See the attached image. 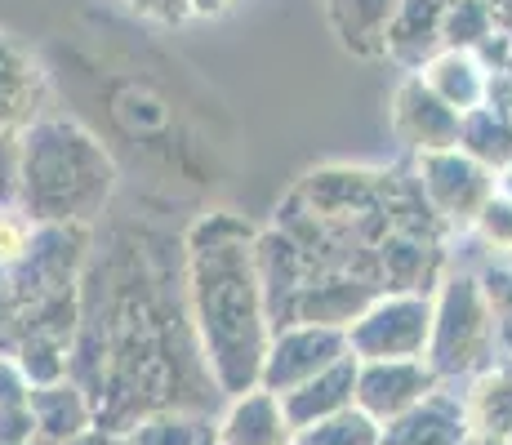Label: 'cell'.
Masks as SVG:
<instances>
[{
  "label": "cell",
  "mask_w": 512,
  "mask_h": 445,
  "mask_svg": "<svg viewBox=\"0 0 512 445\" xmlns=\"http://www.w3.org/2000/svg\"><path fill=\"white\" fill-rule=\"evenodd\" d=\"M472 227H477V236L490 245V250L499 254H512V201L508 196H490L486 205H481V214L472 219Z\"/></svg>",
  "instance_id": "obj_21"
},
{
  "label": "cell",
  "mask_w": 512,
  "mask_h": 445,
  "mask_svg": "<svg viewBox=\"0 0 512 445\" xmlns=\"http://www.w3.org/2000/svg\"><path fill=\"white\" fill-rule=\"evenodd\" d=\"M477 423L486 432H512V361L499 365L477 392Z\"/></svg>",
  "instance_id": "obj_20"
},
{
  "label": "cell",
  "mask_w": 512,
  "mask_h": 445,
  "mask_svg": "<svg viewBox=\"0 0 512 445\" xmlns=\"http://www.w3.org/2000/svg\"><path fill=\"white\" fill-rule=\"evenodd\" d=\"M481 290H486L490 316H495V339L499 334L512 339V272H490L486 281H481Z\"/></svg>",
  "instance_id": "obj_23"
},
{
  "label": "cell",
  "mask_w": 512,
  "mask_h": 445,
  "mask_svg": "<svg viewBox=\"0 0 512 445\" xmlns=\"http://www.w3.org/2000/svg\"><path fill=\"white\" fill-rule=\"evenodd\" d=\"M32 232H36V223L27 219V214H18L14 205L0 210V267L23 263L27 245H32Z\"/></svg>",
  "instance_id": "obj_22"
},
{
  "label": "cell",
  "mask_w": 512,
  "mask_h": 445,
  "mask_svg": "<svg viewBox=\"0 0 512 445\" xmlns=\"http://www.w3.org/2000/svg\"><path fill=\"white\" fill-rule=\"evenodd\" d=\"M116 165L72 121H32L18 134V201L36 227H85L103 214Z\"/></svg>",
  "instance_id": "obj_2"
},
{
  "label": "cell",
  "mask_w": 512,
  "mask_h": 445,
  "mask_svg": "<svg viewBox=\"0 0 512 445\" xmlns=\"http://www.w3.org/2000/svg\"><path fill=\"white\" fill-rule=\"evenodd\" d=\"M379 445H464V414L441 397H423L397 414L388 432H379Z\"/></svg>",
  "instance_id": "obj_14"
},
{
  "label": "cell",
  "mask_w": 512,
  "mask_h": 445,
  "mask_svg": "<svg viewBox=\"0 0 512 445\" xmlns=\"http://www.w3.org/2000/svg\"><path fill=\"white\" fill-rule=\"evenodd\" d=\"M352 392H357V361L343 356V361H334L330 370H321L317 379H308L303 388L285 392L281 397L285 423L303 432V428H312V423L330 419V414L352 410Z\"/></svg>",
  "instance_id": "obj_10"
},
{
  "label": "cell",
  "mask_w": 512,
  "mask_h": 445,
  "mask_svg": "<svg viewBox=\"0 0 512 445\" xmlns=\"http://www.w3.org/2000/svg\"><path fill=\"white\" fill-rule=\"evenodd\" d=\"M432 383H437V374L428 370V361H370L357 365L352 401L366 419H397L428 397Z\"/></svg>",
  "instance_id": "obj_7"
},
{
  "label": "cell",
  "mask_w": 512,
  "mask_h": 445,
  "mask_svg": "<svg viewBox=\"0 0 512 445\" xmlns=\"http://www.w3.org/2000/svg\"><path fill=\"white\" fill-rule=\"evenodd\" d=\"M455 152L472 156V161L486 165L490 174H495V165L504 170V165H512V121L490 112V107H472L468 116H459Z\"/></svg>",
  "instance_id": "obj_16"
},
{
  "label": "cell",
  "mask_w": 512,
  "mask_h": 445,
  "mask_svg": "<svg viewBox=\"0 0 512 445\" xmlns=\"http://www.w3.org/2000/svg\"><path fill=\"white\" fill-rule=\"evenodd\" d=\"M18 201V134L0 130V210Z\"/></svg>",
  "instance_id": "obj_24"
},
{
  "label": "cell",
  "mask_w": 512,
  "mask_h": 445,
  "mask_svg": "<svg viewBox=\"0 0 512 445\" xmlns=\"http://www.w3.org/2000/svg\"><path fill=\"white\" fill-rule=\"evenodd\" d=\"M139 9H147V14H161V18H179L187 9V0H134Z\"/></svg>",
  "instance_id": "obj_25"
},
{
  "label": "cell",
  "mask_w": 512,
  "mask_h": 445,
  "mask_svg": "<svg viewBox=\"0 0 512 445\" xmlns=\"http://www.w3.org/2000/svg\"><path fill=\"white\" fill-rule=\"evenodd\" d=\"M254 241L259 236L228 210L201 219L187 236L192 316L205 343V361L219 388L228 392H250L259 383L263 356L272 343L259 267H254Z\"/></svg>",
  "instance_id": "obj_1"
},
{
  "label": "cell",
  "mask_w": 512,
  "mask_h": 445,
  "mask_svg": "<svg viewBox=\"0 0 512 445\" xmlns=\"http://www.w3.org/2000/svg\"><path fill=\"white\" fill-rule=\"evenodd\" d=\"M392 125H397L401 143H410L419 156L455 152L459 143V112H450L419 76H406L392 94Z\"/></svg>",
  "instance_id": "obj_8"
},
{
  "label": "cell",
  "mask_w": 512,
  "mask_h": 445,
  "mask_svg": "<svg viewBox=\"0 0 512 445\" xmlns=\"http://www.w3.org/2000/svg\"><path fill=\"white\" fill-rule=\"evenodd\" d=\"M45 76L36 58L18 41L0 36V130L23 134L32 121H41Z\"/></svg>",
  "instance_id": "obj_9"
},
{
  "label": "cell",
  "mask_w": 512,
  "mask_h": 445,
  "mask_svg": "<svg viewBox=\"0 0 512 445\" xmlns=\"http://www.w3.org/2000/svg\"><path fill=\"white\" fill-rule=\"evenodd\" d=\"M495 36V9L486 0H446L441 9V45L472 54Z\"/></svg>",
  "instance_id": "obj_18"
},
{
  "label": "cell",
  "mask_w": 512,
  "mask_h": 445,
  "mask_svg": "<svg viewBox=\"0 0 512 445\" xmlns=\"http://www.w3.org/2000/svg\"><path fill=\"white\" fill-rule=\"evenodd\" d=\"M441 9L446 0H401L388 27V58L423 67L441 54Z\"/></svg>",
  "instance_id": "obj_11"
},
{
  "label": "cell",
  "mask_w": 512,
  "mask_h": 445,
  "mask_svg": "<svg viewBox=\"0 0 512 445\" xmlns=\"http://www.w3.org/2000/svg\"><path fill=\"white\" fill-rule=\"evenodd\" d=\"M303 196H308L312 214H321V219H352V210L357 214H370L374 205V183L370 174H357V170H339V174H312V183L303 187Z\"/></svg>",
  "instance_id": "obj_17"
},
{
  "label": "cell",
  "mask_w": 512,
  "mask_h": 445,
  "mask_svg": "<svg viewBox=\"0 0 512 445\" xmlns=\"http://www.w3.org/2000/svg\"><path fill=\"white\" fill-rule=\"evenodd\" d=\"M285 437H290V423H285L281 397L250 388L236 401L228 432H223V445H285Z\"/></svg>",
  "instance_id": "obj_15"
},
{
  "label": "cell",
  "mask_w": 512,
  "mask_h": 445,
  "mask_svg": "<svg viewBox=\"0 0 512 445\" xmlns=\"http://www.w3.org/2000/svg\"><path fill=\"white\" fill-rule=\"evenodd\" d=\"M419 183L428 205L450 223H472L481 214V205L495 196V174L464 152L419 156Z\"/></svg>",
  "instance_id": "obj_6"
},
{
  "label": "cell",
  "mask_w": 512,
  "mask_h": 445,
  "mask_svg": "<svg viewBox=\"0 0 512 445\" xmlns=\"http://www.w3.org/2000/svg\"><path fill=\"white\" fill-rule=\"evenodd\" d=\"M294 445H379V423L366 419L361 410H339L330 419L303 428Z\"/></svg>",
  "instance_id": "obj_19"
},
{
  "label": "cell",
  "mask_w": 512,
  "mask_h": 445,
  "mask_svg": "<svg viewBox=\"0 0 512 445\" xmlns=\"http://www.w3.org/2000/svg\"><path fill=\"white\" fill-rule=\"evenodd\" d=\"M343 356H348L343 330H330V325H285V330L272 334L259 383L272 397H285V392L303 388V383L317 379L321 370H330Z\"/></svg>",
  "instance_id": "obj_5"
},
{
  "label": "cell",
  "mask_w": 512,
  "mask_h": 445,
  "mask_svg": "<svg viewBox=\"0 0 512 445\" xmlns=\"http://www.w3.org/2000/svg\"><path fill=\"white\" fill-rule=\"evenodd\" d=\"M432 334V299L423 294H379L357 321L343 330L348 356L370 361H423Z\"/></svg>",
  "instance_id": "obj_4"
},
{
  "label": "cell",
  "mask_w": 512,
  "mask_h": 445,
  "mask_svg": "<svg viewBox=\"0 0 512 445\" xmlns=\"http://www.w3.org/2000/svg\"><path fill=\"white\" fill-rule=\"evenodd\" d=\"M495 343V316L477 276H446L437 303H432L428 334V370L432 374H464Z\"/></svg>",
  "instance_id": "obj_3"
},
{
  "label": "cell",
  "mask_w": 512,
  "mask_h": 445,
  "mask_svg": "<svg viewBox=\"0 0 512 445\" xmlns=\"http://www.w3.org/2000/svg\"><path fill=\"white\" fill-rule=\"evenodd\" d=\"M415 76L459 116H468L472 107L486 103V67H481L472 54H459V49H441V54L428 58Z\"/></svg>",
  "instance_id": "obj_13"
},
{
  "label": "cell",
  "mask_w": 512,
  "mask_h": 445,
  "mask_svg": "<svg viewBox=\"0 0 512 445\" xmlns=\"http://www.w3.org/2000/svg\"><path fill=\"white\" fill-rule=\"evenodd\" d=\"M401 0H330V27L343 49L361 58L388 54V27Z\"/></svg>",
  "instance_id": "obj_12"
},
{
  "label": "cell",
  "mask_w": 512,
  "mask_h": 445,
  "mask_svg": "<svg viewBox=\"0 0 512 445\" xmlns=\"http://www.w3.org/2000/svg\"><path fill=\"white\" fill-rule=\"evenodd\" d=\"M495 192H499V196H508V201H512V165H504V178L495 183Z\"/></svg>",
  "instance_id": "obj_26"
}]
</instances>
